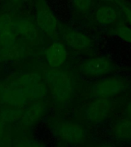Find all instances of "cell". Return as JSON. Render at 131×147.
Wrapping results in <instances>:
<instances>
[{
    "label": "cell",
    "instance_id": "obj_9",
    "mask_svg": "<svg viewBox=\"0 0 131 147\" xmlns=\"http://www.w3.org/2000/svg\"><path fill=\"white\" fill-rule=\"evenodd\" d=\"M68 53L64 43L55 41L45 51V59L51 68H60L68 59Z\"/></svg>",
    "mask_w": 131,
    "mask_h": 147
},
{
    "label": "cell",
    "instance_id": "obj_4",
    "mask_svg": "<svg viewBox=\"0 0 131 147\" xmlns=\"http://www.w3.org/2000/svg\"><path fill=\"white\" fill-rule=\"evenodd\" d=\"M55 135L62 142L69 145H84L88 140L87 129L76 122L61 120L54 125Z\"/></svg>",
    "mask_w": 131,
    "mask_h": 147
},
{
    "label": "cell",
    "instance_id": "obj_1",
    "mask_svg": "<svg viewBox=\"0 0 131 147\" xmlns=\"http://www.w3.org/2000/svg\"><path fill=\"white\" fill-rule=\"evenodd\" d=\"M45 82L57 104L68 105L72 100L74 81L70 72L61 68H51L45 74Z\"/></svg>",
    "mask_w": 131,
    "mask_h": 147
},
{
    "label": "cell",
    "instance_id": "obj_11",
    "mask_svg": "<svg viewBox=\"0 0 131 147\" xmlns=\"http://www.w3.org/2000/svg\"><path fill=\"white\" fill-rule=\"evenodd\" d=\"M1 97L4 103L15 107H19L25 104L28 99L23 87L18 84L3 90Z\"/></svg>",
    "mask_w": 131,
    "mask_h": 147
},
{
    "label": "cell",
    "instance_id": "obj_12",
    "mask_svg": "<svg viewBox=\"0 0 131 147\" xmlns=\"http://www.w3.org/2000/svg\"><path fill=\"white\" fill-rule=\"evenodd\" d=\"M47 112L45 104L41 100L35 101L22 114V123L25 126H32L41 120Z\"/></svg>",
    "mask_w": 131,
    "mask_h": 147
},
{
    "label": "cell",
    "instance_id": "obj_18",
    "mask_svg": "<svg viewBox=\"0 0 131 147\" xmlns=\"http://www.w3.org/2000/svg\"><path fill=\"white\" fill-rule=\"evenodd\" d=\"M120 9L124 14L125 19L129 22L131 26V4L127 0H122L117 5Z\"/></svg>",
    "mask_w": 131,
    "mask_h": 147
},
{
    "label": "cell",
    "instance_id": "obj_8",
    "mask_svg": "<svg viewBox=\"0 0 131 147\" xmlns=\"http://www.w3.org/2000/svg\"><path fill=\"white\" fill-rule=\"evenodd\" d=\"M94 18L100 25L110 27L119 23H124L125 17L117 5L99 2L94 9Z\"/></svg>",
    "mask_w": 131,
    "mask_h": 147
},
{
    "label": "cell",
    "instance_id": "obj_7",
    "mask_svg": "<svg viewBox=\"0 0 131 147\" xmlns=\"http://www.w3.org/2000/svg\"><path fill=\"white\" fill-rule=\"evenodd\" d=\"M80 73L87 77L96 78L114 72L117 64L107 57H92L85 60L79 66Z\"/></svg>",
    "mask_w": 131,
    "mask_h": 147
},
{
    "label": "cell",
    "instance_id": "obj_15",
    "mask_svg": "<svg viewBox=\"0 0 131 147\" xmlns=\"http://www.w3.org/2000/svg\"><path fill=\"white\" fill-rule=\"evenodd\" d=\"M108 32L112 35L118 37L127 43L131 44V28L125 25V23H119L110 26Z\"/></svg>",
    "mask_w": 131,
    "mask_h": 147
},
{
    "label": "cell",
    "instance_id": "obj_2",
    "mask_svg": "<svg viewBox=\"0 0 131 147\" xmlns=\"http://www.w3.org/2000/svg\"><path fill=\"white\" fill-rule=\"evenodd\" d=\"M117 103L112 98H93L84 105L79 113L80 119L89 124L103 123L110 117Z\"/></svg>",
    "mask_w": 131,
    "mask_h": 147
},
{
    "label": "cell",
    "instance_id": "obj_19",
    "mask_svg": "<svg viewBox=\"0 0 131 147\" xmlns=\"http://www.w3.org/2000/svg\"><path fill=\"white\" fill-rule=\"evenodd\" d=\"M16 117H22V115L19 114V113L17 112V110H9V111L5 112V114L3 115V118H4L5 119H9L10 120H12L13 119L16 118Z\"/></svg>",
    "mask_w": 131,
    "mask_h": 147
},
{
    "label": "cell",
    "instance_id": "obj_13",
    "mask_svg": "<svg viewBox=\"0 0 131 147\" xmlns=\"http://www.w3.org/2000/svg\"><path fill=\"white\" fill-rule=\"evenodd\" d=\"M113 134L120 140L131 141V119L129 117L118 119L112 127Z\"/></svg>",
    "mask_w": 131,
    "mask_h": 147
},
{
    "label": "cell",
    "instance_id": "obj_6",
    "mask_svg": "<svg viewBox=\"0 0 131 147\" xmlns=\"http://www.w3.org/2000/svg\"><path fill=\"white\" fill-rule=\"evenodd\" d=\"M58 32L63 41L71 49L84 54L92 51L94 41L87 34L61 23Z\"/></svg>",
    "mask_w": 131,
    "mask_h": 147
},
{
    "label": "cell",
    "instance_id": "obj_3",
    "mask_svg": "<svg viewBox=\"0 0 131 147\" xmlns=\"http://www.w3.org/2000/svg\"><path fill=\"white\" fill-rule=\"evenodd\" d=\"M36 25L41 32L51 39L59 34L60 23L46 0H34Z\"/></svg>",
    "mask_w": 131,
    "mask_h": 147
},
{
    "label": "cell",
    "instance_id": "obj_20",
    "mask_svg": "<svg viewBox=\"0 0 131 147\" xmlns=\"http://www.w3.org/2000/svg\"><path fill=\"white\" fill-rule=\"evenodd\" d=\"M96 1H98L99 2H106V3H111V4H115L118 5L119 2L122 0H96Z\"/></svg>",
    "mask_w": 131,
    "mask_h": 147
},
{
    "label": "cell",
    "instance_id": "obj_16",
    "mask_svg": "<svg viewBox=\"0 0 131 147\" xmlns=\"http://www.w3.org/2000/svg\"><path fill=\"white\" fill-rule=\"evenodd\" d=\"M74 11L80 16H85L95 6L96 0H71Z\"/></svg>",
    "mask_w": 131,
    "mask_h": 147
},
{
    "label": "cell",
    "instance_id": "obj_14",
    "mask_svg": "<svg viewBox=\"0 0 131 147\" xmlns=\"http://www.w3.org/2000/svg\"><path fill=\"white\" fill-rule=\"evenodd\" d=\"M23 89L28 98L33 99L35 100H39L45 98L49 91L46 83L42 80L34 83L28 87H23Z\"/></svg>",
    "mask_w": 131,
    "mask_h": 147
},
{
    "label": "cell",
    "instance_id": "obj_10",
    "mask_svg": "<svg viewBox=\"0 0 131 147\" xmlns=\"http://www.w3.org/2000/svg\"><path fill=\"white\" fill-rule=\"evenodd\" d=\"M11 29L16 36H22L28 41L37 42L38 41V28L31 21L22 18L12 22Z\"/></svg>",
    "mask_w": 131,
    "mask_h": 147
},
{
    "label": "cell",
    "instance_id": "obj_5",
    "mask_svg": "<svg viewBox=\"0 0 131 147\" xmlns=\"http://www.w3.org/2000/svg\"><path fill=\"white\" fill-rule=\"evenodd\" d=\"M130 84L121 77L112 76L103 78L92 85L90 95L93 98H113L128 89Z\"/></svg>",
    "mask_w": 131,
    "mask_h": 147
},
{
    "label": "cell",
    "instance_id": "obj_21",
    "mask_svg": "<svg viewBox=\"0 0 131 147\" xmlns=\"http://www.w3.org/2000/svg\"><path fill=\"white\" fill-rule=\"evenodd\" d=\"M126 115H127V117L131 119V100L127 103V106H126Z\"/></svg>",
    "mask_w": 131,
    "mask_h": 147
},
{
    "label": "cell",
    "instance_id": "obj_17",
    "mask_svg": "<svg viewBox=\"0 0 131 147\" xmlns=\"http://www.w3.org/2000/svg\"><path fill=\"white\" fill-rule=\"evenodd\" d=\"M41 76L36 73H25L21 76L18 84L22 87H25L32 85L38 81H41Z\"/></svg>",
    "mask_w": 131,
    "mask_h": 147
}]
</instances>
